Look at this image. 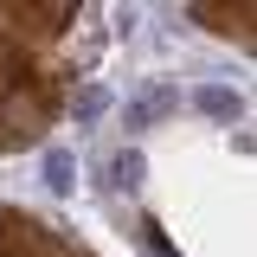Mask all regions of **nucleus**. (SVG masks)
I'll return each instance as SVG.
<instances>
[{
  "instance_id": "f257e3e1",
  "label": "nucleus",
  "mask_w": 257,
  "mask_h": 257,
  "mask_svg": "<svg viewBox=\"0 0 257 257\" xmlns=\"http://www.w3.org/2000/svg\"><path fill=\"white\" fill-rule=\"evenodd\" d=\"M64 109V71H32L20 90L0 96V148H20V142H39L45 122Z\"/></svg>"
},
{
  "instance_id": "f03ea898",
  "label": "nucleus",
  "mask_w": 257,
  "mask_h": 257,
  "mask_svg": "<svg viewBox=\"0 0 257 257\" xmlns=\"http://www.w3.org/2000/svg\"><path fill=\"white\" fill-rule=\"evenodd\" d=\"M7 257H71V251H64V238H52V225L7 212Z\"/></svg>"
},
{
  "instance_id": "7ed1b4c3",
  "label": "nucleus",
  "mask_w": 257,
  "mask_h": 257,
  "mask_svg": "<svg viewBox=\"0 0 257 257\" xmlns=\"http://www.w3.org/2000/svg\"><path fill=\"white\" fill-rule=\"evenodd\" d=\"M193 20H212V32H238V39H251V7H193Z\"/></svg>"
},
{
  "instance_id": "20e7f679",
  "label": "nucleus",
  "mask_w": 257,
  "mask_h": 257,
  "mask_svg": "<svg viewBox=\"0 0 257 257\" xmlns=\"http://www.w3.org/2000/svg\"><path fill=\"white\" fill-rule=\"evenodd\" d=\"M199 109H206V116H219V122H231V116H238V96L219 90V84H206V90H199Z\"/></svg>"
},
{
  "instance_id": "39448f33",
  "label": "nucleus",
  "mask_w": 257,
  "mask_h": 257,
  "mask_svg": "<svg viewBox=\"0 0 257 257\" xmlns=\"http://www.w3.org/2000/svg\"><path fill=\"white\" fill-rule=\"evenodd\" d=\"M45 187H52V193H71V155H45Z\"/></svg>"
},
{
  "instance_id": "423d86ee",
  "label": "nucleus",
  "mask_w": 257,
  "mask_h": 257,
  "mask_svg": "<svg viewBox=\"0 0 257 257\" xmlns=\"http://www.w3.org/2000/svg\"><path fill=\"white\" fill-rule=\"evenodd\" d=\"M142 180V155L128 148V155H116V187H135Z\"/></svg>"
},
{
  "instance_id": "0eeeda50",
  "label": "nucleus",
  "mask_w": 257,
  "mask_h": 257,
  "mask_svg": "<svg viewBox=\"0 0 257 257\" xmlns=\"http://www.w3.org/2000/svg\"><path fill=\"white\" fill-rule=\"evenodd\" d=\"M167 103H174V96H167V90H155V96H148V103H135V109H128V122H148V116H161Z\"/></svg>"
},
{
  "instance_id": "6e6552de",
  "label": "nucleus",
  "mask_w": 257,
  "mask_h": 257,
  "mask_svg": "<svg viewBox=\"0 0 257 257\" xmlns=\"http://www.w3.org/2000/svg\"><path fill=\"white\" fill-rule=\"evenodd\" d=\"M71 109H77L84 122H90V116H103V90H77V96H71Z\"/></svg>"
}]
</instances>
